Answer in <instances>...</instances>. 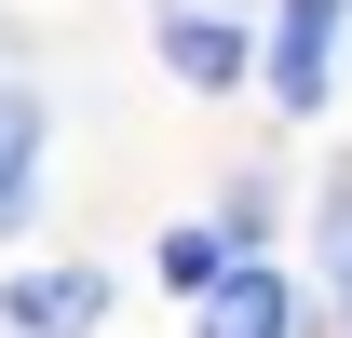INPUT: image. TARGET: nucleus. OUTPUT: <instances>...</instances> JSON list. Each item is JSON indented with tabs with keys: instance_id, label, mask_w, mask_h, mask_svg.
<instances>
[{
	"instance_id": "1",
	"label": "nucleus",
	"mask_w": 352,
	"mask_h": 338,
	"mask_svg": "<svg viewBox=\"0 0 352 338\" xmlns=\"http://www.w3.org/2000/svg\"><path fill=\"white\" fill-rule=\"evenodd\" d=\"M339 27H352V0H285V27H271V109L285 122H311L325 109V82H339Z\"/></svg>"
},
{
	"instance_id": "2",
	"label": "nucleus",
	"mask_w": 352,
	"mask_h": 338,
	"mask_svg": "<svg viewBox=\"0 0 352 338\" xmlns=\"http://www.w3.org/2000/svg\"><path fill=\"white\" fill-rule=\"evenodd\" d=\"M163 68H176L190 95H230V82H244V27L204 14V0H163Z\"/></svg>"
},
{
	"instance_id": "3",
	"label": "nucleus",
	"mask_w": 352,
	"mask_h": 338,
	"mask_svg": "<svg viewBox=\"0 0 352 338\" xmlns=\"http://www.w3.org/2000/svg\"><path fill=\"white\" fill-rule=\"evenodd\" d=\"M190 338H298V297H285V271H258V257H244V271L204 297V325H190Z\"/></svg>"
},
{
	"instance_id": "4",
	"label": "nucleus",
	"mask_w": 352,
	"mask_h": 338,
	"mask_svg": "<svg viewBox=\"0 0 352 338\" xmlns=\"http://www.w3.org/2000/svg\"><path fill=\"white\" fill-rule=\"evenodd\" d=\"M95 311H109V271H28L14 284V325L28 338H82Z\"/></svg>"
},
{
	"instance_id": "5",
	"label": "nucleus",
	"mask_w": 352,
	"mask_h": 338,
	"mask_svg": "<svg viewBox=\"0 0 352 338\" xmlns=\"http://www.w3.org/2000/svg\"><path fill=\"white\" fill-rule=\"evenodd\" d=\"M0 216H41V82L0 95Z\"/></svg>"
},
{
	"instance_id": "6",
	"label": "nucleus",
	"mask_w": 352,
	"mask_h": 338,
	"mask_svg": "<svg viewBox=\"0 0 352 338\" xmlns=\"http://www.w3.org/2000/svg\"><path fill=\"white\" fill-rule=\"evenodd\" d=\"M339 297H352V271H339Z\"/></svg>"
}]
</instances>
